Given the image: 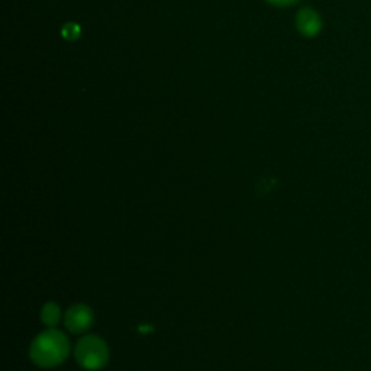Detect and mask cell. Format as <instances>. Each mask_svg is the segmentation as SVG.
Wrapping results in <instances>:
<instances>
[{
  "label": "cell",
  "mask_w": 371,
  "mask_h": 371,
  "mask_svg": "<svg viewBox=\"0 0 371 371\" xmlns=\"http://www.w3.org/2000/svg\"><path fill=\"white\" fill-rule=\"evenodd\" d=\"M30 359L41 368H53L63 364L70 354L67 336L58 329H48L39 334L29 350Z\"/></svg>",
  "instance_id": "6da1fadb"
},
{
  "label": "cell",
  "mask_w": 371,
  "mask_h": 371,
  "mask_svg": "<svg viewBox=\"0 0 371 371\" xmlns=\"http://www.w3.org/2000/svg\"><path fill=\"white\" fill-rule=\"evenodd\" d=\"M74 357L82 368L98 371L103 368L109 360V348L102 338L96 335H86L77 343Z\"/></svg>",
  "instance_id": "7a4b0ae2"
},
{
  "label": "cell",
  "mask_w": 371,
  "mask_h": 371,
  "mask_svg": "<svg viewBox=\"0 0 371 371\" xmlns=\"http://www.w3.org/2000/svg\"><path fill=\"white\" fill-rule=\"evenodd\" d=\"M66 328L73 334L87 331L93 325V312L87 305H74L66 312Z\"/></svg>",
  "instance_id": "3957f363"
},
{
  "label": "cell",
  "mask_w": 371,
  "mask_h": 371,
  "mask_svg": "<svg viewBox=\"0 0 371 371\" xmlns=\"http://www.w3.org/2000/svg\"><path fill=\"white\" fill-rule=\"evenodd\" d=\"M296 28L302 35L312 38L320 33L322 19L314 9L303 8L296 17Z\"/></svg>",
  "instance_id": "277c9868"
},
{
  "label": "cell",
  "mask_w": 371,
  "mask_h": 371,
  "mask_svg": "<svg viewBox=\"0 0 371 371\" xmlns=\"http://www.w3.org/2000/svg\"><path fill=\"white\" fill-rule=\"evenodd\" d=\"M61 319V311H60V306L54 302H50V303H45L42 306V311H41V320L44 325H46V327L50 328H54L55 325H58Z\"/></svg>",
  "instance_id": "5b68a950"
},
{
  "label": "cell",
  "mask_w": 371,
  "mask_h": 371,
  "mask_svg": "<svg viewBox=\"0 0 371 371\" xmlns=\"http://www.w3.org/2000/svg\"><path fill=\"white\" fill-rule=\"evenodd\" d=\"M80 34H82V28L75 22H67L63 28H61V35L69 41L77 39L80 37Z\"/></svg>",
  "instance_id": "8992f818"
},
{
  "label": "cell",
  "mask_w": 371,
  "mask_h": 371,
  "mask_svg": "<svg viewBox=\"0 0 371 371\" xmlns=\"http://www.w3.org/2000/svg\"><path fill=\"white\" fill-rule=\"evenodd\" d=\"M269 3L274 5V6H280V8H287V6H291L298 3L299 0H267Z\"/></svg>",
  "instance_id": "52a82bcc"
}]
</instances>
